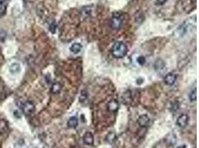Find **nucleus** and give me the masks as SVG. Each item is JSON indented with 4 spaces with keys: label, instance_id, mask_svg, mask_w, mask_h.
Returning <instances> with one entry per match:
<instances>
[{
    "label": "nucleus",
    "instance_id": "nucleus-1",
    "mask_svg": "<svg viewBox=\"0 0 199 148\" xmlns=\"http://www.w3.org/2000/svg\"><path fill=\"white\" fill-rule=\"evenodd\" d=\"M128 52L126 45L123 42H116L113 44L111 49V53L115 58H123Z\"/></svg>",
    "mask_w": 199,
    "mask_h": 148
},
{
    "label": "nucleus",
    "instance_id": "nucleus-7",
    "mask_svg": "<svg viewBox=\"0 0 199 148\" xmlns=\"http://www.w3.org/2000/svg\"><path fill=\"white\" fill-rule=\"evenodd\" d=\"M150 119L147 115H142L137 119V123L140 127H146L149 123Z\"/></svg>",
    "mask_w": 199,
    "mask_h": 148
},
{
    "label": "nucleus",
    "instance_id": "nucleus-9",
    "mask_svg": "<svg viewBox=\"0 0 199 148\" xmlns=\"http://www.w3.org/2000/svg\"><path fill=\"white\" fill-rule=\"evenodd\" d=\"M119 102L115 99H113L110 101L108 104V110L111 111V112H116L118 109H119Z\"/></svg>",
    "mask_w": 199,
    "mask_h": 148
},
{
    "label": "nucleus",
    "instance_id": "nucleus-13",
    "mask_svg": "<svg viewBox=\"0 0 199 148\" xmlns=\"http://www.w3.org/2000/svg\"><path fill=\"white\" fill-rule=\"evenodd\" d=\"M154 68L157 71H163L165 68V62L162 59H157L154 63Z\"/></svg>",
    "mask_w": 199,
    "mask_h": 148
},
{
    "label": "nucleus",
    "instance_id": "nucleus-18",
    "mask_svg": "<svg viewBox=\"0 0 199 148\" xmlns=\"http://www.w3.org/2000/svg\"><path fill=\"white\" fill-rule=\"evenodd\" d=\"M86 99H87V93H84V91H83V92L81 93V94L79 101H80L81 102H83L84 100H86Z\"/></svg>",
    "mask_w": 199,
    "mask_h": 148
},
{
    "label": "nucleus",
    "instance_id": "nucleus-8",
    "mask_svg": "<svg viewBox=\"0 0 199 148\" xmlns=\"http://www.w3.org/2000/svg\"><path fill=\"white\" fill-rule=\"evenodd\" d=\"M20 71H21V67H20V64L13 63L10 65L9 72L12 75H17L20 73Z\"/></svg>",
    "mask_w": 199,
    "mask_h": 148
},
{
    "label": "nucleus",
    "instance_id": "nucleus-17",
    "mask_svg": "<svg viewBox=\"0 0 199 148\" xmlns=\"http://www.w3.org/2000/svg\"><path fill=\"white\" fill-rule=\"evenodd\" d=\"M137 62L139 63V65H143L145 64V62H146V58H145L144 56H139V57L137 58Z\"/></svg>",
    "mask_w": 199,
    "mask_h": 148
},
{
    "label": "nucleus",
    "instance_id": "nucleus-11",
    "mask_svg": "<svg viewBox=\"0 0 199 148\" xmlns=\"http://www.w3.org/2000/svg\"><path fill=\"white\" fill-rule=\"evenodd\" d=\"M70 50L73 53H79L82 50V45L80 43H74L71 45Z\"/></svg>",
    "mask_w": 199,
    "mask_h": 148
},
{
    "label": "nucleus",
    "instance_id": "nucleus-21",
    "mask_svg": "<svg viewBox=\"0 0 199 148\" xmlns=\"http://www.w3.org/2000/svg\"><path fill=\"white\" fill-rule=\"evenodd\" d=\"M157 2L160 4V5H163L164 3H166L168 0H157Z\"/></svg>",
    "mask_w": 199,
    "mask_h": 148
},
{
    "label": "nucleus",
    "instance_id": "nucleus-2",
    "mask_svg": "<svg viewBox=\"0 0 199 148\" xmlns=\"http://www.w3.org/2000/svg\"><path fill=\"white\" fill-rule=\"evenodd\" d=\"M22 112L26 115H31L32 113L35 111V106L32 101H27L26 102H24L22 107Z\"/></svg>",
    "mask_w": 199,
    "mask_h": 148
},
{
    "label": "nucleus",
    "instance_id": "nucleus-10",
    "mask_svg": "<svg viewBox=\"0 0 199 148\" xmlns=\"http://www.w3.org/2000/svg\"><path fill=\"white\" fill-rule=\"evenodd\" d=\"M79 125V119L75 116H72L67 121V125L70 128H75Z\"/></svg>",
    "mask_w": 199,
    "mask_h": 148
},
{
    "label": "nucleus",
    "instance_id": "nucleus-20",
    "mask_svg": "<svg viewBox=\"0 0 199 148\" xmlns=\"http://www.w3.org/2000/svg\"><path fill=\"white\" fill-rule=\"evenodd\" d=\"M5 5L4 3H0V14L5 13Z\"/></svg>",
    "mask_w": 199,
    "mask_h": 148
},
{
    "label": "nucleus",
    "instance_id": "nucleus-12",
    "mask_svg": "<svg viewBox=\"0 0 199 148\" xmlns=\"http://www.w3.org/2000/svg\"><path fill=\"white\" fill-rule=\"evenodd\" d=\"M61 89H62V85L60 82H55V83H54L53 85H51V92L55 94L59 93Z\"/></svg>",
    "mask_w": 199,
    "mask_h": 148
},
{
    "label": "nucleus",
    "instance_id": "nucleus-19",
    "mask_svg": "<svg viewBox=\"0 0 199 148\" xmlns=\"http://www.w3.org/2000/svg\"><path fill=\"white\" fill-rule=\"evenodd\" d=\"M56 29H57V25H56V24L55 23H52L51 25H50V27H49V30H50V31H51L52 33H55V31H56Z\"/></svg>",
    "mask_w": 199,
    "mask_h": 148
},
{
    "label": "nucleus",
    "instance_id": "nucleus-5",
    "mask_svg": "<svg viewBox=\"0 0 199 148\" xmlns=\"http://www.w3.org/2000/svg\"><path fill=\"white\" fill-rule=\"evenodd\" d=\"M83 141H84V144L87 145H93V142H94V137H93V135L92 134V133L87 132L86 133L84 134V136H83Z\"/></svg>",
    "mask_w": 199,
    "mask_h": 148
},
{
    "label": "nucleus",
    "instance_id": "nucleus-6",
    "mask_svg": "<svg viewBox=\"0 0 199 148\" xmlns=\"http://www.w3.org/2000/svg\"><path fill=\"white\" fill-rule=\"evenodd\" d=\"M176 79H177V76L175 75L174 73H169L167 74L164 78V82L167 85H173L175 83Z\"/></svg>",
    "mask_w": 199,
    "mask_h": 148
},
{
    "label": "nucleus",
    "instance_id": "nucleus-15",
    "mask_svg": "<svg viewBox=\"0 0 199 148\" xmlns=\"http://www.w3.org/2000/svg\"><path fill=\"white\" fill-rule=\"evenodd\" d=\"M116 140V135L114 133H109L106 137V141L110 144H113Z\"/></svg>",
    "mask_w": 199,
    "mask_h": 148
},
{
    "label": "nucleus",
    "instance_id": "nucleus-22",
    "mask_svg": "<svg viewBox=\"0 0 199 148\" xmlns=\"http://www.w3.org/2000/svg\"><path fill=\"white\" fill-rule=\"evenodd\" d=\"M5 2V0H0V3H4Z\"/></svg>",
    "mask_w": 199,
    "mask_h": 148
},
{
    "label": "nucleus",
    "instance_id": "nucleus-3",
    "mask_svg": "<svg viewBox=\"0 0 199 148\" xmlns=\"http://www.w3.org/2000/svg\"><path fill=\"white\" fill-rule=\"evenodd\" d=\"M123 25V19L121 16L117 15V16H113V18L110 21V25L113 29H119Z\"/></svg>",
    "mask_w": 199,
    "mask_h": 148
},
{
    "label": "nucleus",
    "instance_id": "nucleus-14",
    "mask_svg": "<svg viewBox=\"0 0 199 148\" xmlns=\"http://www.w3.org/2000/svg\"><path fill=\"white\" fill-rule=\"evenodd\" d=\"M8 130L7 122L5 120H0V133H5Z\"/></svg>",
    "mask_w": 199,
    "mask_h": 148
},
{
    "label": "nucleus",
    "instance_id": "nucleus-4",
    "mask_svg": "<svg viewBox=\"0 0 199 148\" xmlns=\"http://www.w3.org/2000/svg\"><path fill=\"white\" fill-rule=\"evenodd\" d=\"M189 121V117L186 114H182L177 119V125L180 127H185Z\"/></svg>",
    "mask_w": 199,
    "mask_h": 148
},
{
    "label": "nucleus",
    "instance_id": "nucleus-16",
    "mask_svg": "<svg viewBox=\"0 0 199 148\" xmlns=\"http://www.w3.org/2000/svg\"><path fill=\"white\" fill-rule=\"evenodd\" d=\"M189 99H190V101H195L197 99V92H196V88L192 90L191 92L189 94Z\"/></svg>",
    "mask_w": 199,
    "mask_h": 148
}]
</instances>
